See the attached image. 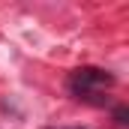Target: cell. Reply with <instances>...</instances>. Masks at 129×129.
<instances>
[{
	"label": "cell",
	"instance_id": "6da1fadb",
	"mask_svg": "<svg viewBox=\"0 0 129 129\" xmlns=\"http://www.w3.org/2000/svg\"><path fill=\"white\" fill-rule=\"evenodd\" d=\"M114 87V75L108 69H99V66H78L69 72L66 78V90L75 99H84V102H93V105H105V90Z\"/></svg>",
	"mask_w": 129,
	"mask_h": 129
},
{
	"label": "cell",
	"instance_id": "7a4b0ae2",
	"mask_svg": "<svg viewBox=\"0 0 129 129\" xmlns=\"http://www.w3.org/2000/svg\"><path fill=\"white\" fill-rule=\"evenodd\" d=\"M114 120H117L120 126L129 123V108H126V105H117V108H114Z\"/></svg>",
	"mask_w": 129,
	"mask_h": 129
}]
</instances>
